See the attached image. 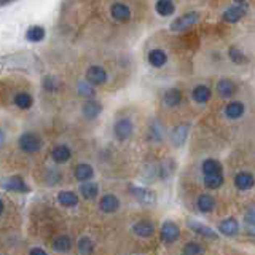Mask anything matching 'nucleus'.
<instances>
[{
    "label": "nucleus",
    "instance_id": "f257e3e1",
    "mask_svg": "<svg viewBox=\"0 0 255 255\" xmlns=\"http://www.w3.org/2000/svg\"><path fill=\"white\" fill-rule=\"evenodd\" d=\"M18 145L21 148V152H24L27 155L37 153L43 147V140L35 132H24L21 134V137L18 139Z\"/></svg>",
    "mask_w": 255,
    "mask_h": 255
},
{
    "label": "nucleus",
    "instance_id": "f03ea898",
    "mask_svg": "<svg viewBox=\"0 0 255 255\" xmlns=\"http://www.w3.org/2000/svg\"><path fill=\"white\" fill-rule=\"evenodd\" d=\"M132 134H134V125L129 118H122L113 125V136H115L120 142H125Z\"/></svg>",
    "mask_w": 255,
    "mask_h": 255
},
{
    "label": "nucleus",
    "instance_id": "7ed1b4c3",
    "mask_svg": "<svg viewBox=\"0 0 255 255\" xmlns=\"http://www.w3.org/2000/svg\"><path fill=\"white\" fill-rule=\"evenodd\" d=\"M198 21H200V15L195 11L191 13H185V15H182L180 18L174 19L171 23V31L172 32H182V31H187L190 27H193Z\"/></svg>",
    "mask_w": 255,
    "mask_h": 255
},
{
    "label": "nucleus",
    "instance_id": "20e7f679",
    "mask_svg": "<svg viewBox=\"0 0 255 255\" xmlns=\"http://www.w3.org/2000/svg\"><path fill=\"white\" fill-rule=\"evenodd\" d=\"M160 236H161V241L165 244H172L179 239L180 230L174 222H165L161 226V230H160Z\"/></svg>",
    "mask_w": 255,
    "mask_h": 255
},
{
    "label": "nucleus",
    "instance_id": "39448f33",
    "mask_svg": "<svg viewBox=\"0 0 255 255\" xmlns=\"http://www.w3.org/2000/svg\"><path fill=\"white\" fill-rule=\"evenodd\" d=\"M2 188L8 191H15V193H27L29 191V187H27V183L21 175L8 177V179L2 182Z\"/></svg>",
    "mask_w": 255,
    "mask_h": 255
},
{
    "label": "nucleus",
    "instance_id": "423d86ee",
    "mask_svg": "<svg viewBox=\"0 0 255 255\" xmlns=\"http://www.w3.org/2000/svg\"><path fill=\"white\" fill-rule=\"evenodd\" d=\"M86 82L89 85H104L107 82V72H105V69L101 67V66H91L88 70H86Z\"/></svg>",
    "mask_w": 255,
    "mask_h": 255
},
{
    "label": "nucleus",
    "instance_id": "0eeeda50",
    "mask_svg": "<svg viewBox=\"0 0 255 255\" xmlns=\"http://www.w3.org/2000/svg\"><path fill=\"white\" fill-rule=\"evenodd\" d=\"M244 15H246V6L241 5V3H238V5H235V6H230V8H226V10L223 11V16H222V18H223L225 23L235 24V23H238V21L243 19Z\"/></svg>",
    "mask_w": 255,
    "mask_h": 255
},
{
    "label": "nucleus",
    "instance_id": "6e6552de",
    "mask_svg": "<svg viewBox=\"0 0 255 255\" xmlns=\"http://www.w3.org/2000/svg\"><path fill=\"white\" fill-rule=\"evenodd\" d=\"M129 191H131V195L136 198L139 203H142V204H153L155 201H157V196H155L153 191L148 190V188L131 187Z\"/></svg>",
    "mask_w": 255,
    "mask_h": 255
},
{
    "label": "nucleus",
    "instance_id": "1a4fd4ad",
    "mask_svg": "<svg viewBox=\"0 0 255 255\" xmlns=\"http://www.w3.org/2000/svg\"><path fill=\"white\" fill-rule=\"evenodd\" d=\"M99 209L105 212V214H113V212L120 209V200L115 195H105L99 201Z\"/></svg>",
    "mask_w": 255,
    "mask_h": 255
},
{
    "label": "nucleus",
    "instance_id": "9d476101",
    "mask_svg": "<svg viewBox=\"0 0 255 255\" xmlns=\"http://www.w3.org/2000/svg\"><path fill=\"white\" fill-rule=\"evenodd\" d=\"M110 15L118 23H126L131 19V10L125 3H113L110 6Z\"/></svg>",
    "mask_w": 255,
    "mask_h": 255
},
{
    "label": "nucleus",
    "instance_id": "9b49d317",
    "mask_svg": "<svg viewBox=\"0 0 255 255\" xmlns=\"http://www.w3.org/2000/svg\"><path fill=\"white\" fill-rule=\"evenodd\" d=\"M238 91V86L235 82H231L230 79H222L217 83V93L223 99H230L231 96H235Z\"/></svg>",
    "mask_w": 255,
    "mask_h": 255
},
{
    "label": "nucleus",
    "instance_id": "f8f14e48",
    "mask_svg": "<svg viewBox=\"0 0 255 255\" xmlns=\"http://www.w3.org/2000/svg\"><path fill=\"white\" fill-rule=\"evenodd\" d=\"M132 231L139 238H150L155 233V225L148 220H139L132 225Z\"/></svg>",
    "mask_w": 255,
    "mask_h": 255
},
{
    "label": "nucleus",
    "instance_id": "ddd939ff",
    "mask_svg": "<svg viewBox=\"0 0 255 255\" xmlns=\"http://www.w3.org/2000/svg\"><path fill=\"white\" fill-rule=\"evenodd\" d=\"M218 231H220L223 236H228V238L236 236L239 233V223L236 218L233 217L225 218V220H222L220 225H218Z\"/></svg>",
    "mask_w": 255,
    "mask_h": 255
},
{
    "label": "nucleus",
    "instance_id": "4468645a",
    "mask_svg": "<svg viewBox=\"0 0 255 255\" xmlns=\"http://www.w3.org/2000/svg\"><path fill=\"white\" fill-rule=\"evenodd\" d=\"M187 226H188L190 230L196 231L198 235H201V236L208 238V239H218V233L217 231H214V230L211 228V226H206V225H203L200 222H191V220H188L187 222Z\"/></svg>",
    "mask_w": 255,
    "mask_h": 255
},
{
    "label": "nucleus",
    "instance_id": "2eb2a0df",
    "mask_svg": "<svg viewBox=\"0 0 255 255\" xmlns=\"http://www.w3.org/2000/svg\"><path fill=\"white\" fill-rule=\"evenodd\" d=\"M182 91L180 89H177V88H169L165 96H163V104L166 105V107L169 109H174L177 107L180 102H182Z\"/></svg>",
    "mask_w": 255,
    "mask_h": 255
},
{
    "label": "nucleus",
    "instance_id": "dca6fc26",
    "mask_svg": "<svg viewBox=\"0 0 255 255\" xmlns=\"http://www.w3.org/2000/svg\"><path fill=\"white\" fill-rule=\"evenodd\" d=\"M51 158L58 165H64V163H67L72 158V150L67 145H58L51 150Z\"/></svg>",
    "mask_w": 255,
    "mask_h": 255
},
{
    "label": "nucleus",
    "instance_id": "f3484780",
    "mask_svg": "<svg viewBox=\"0 0 255 255\" xmlns=\"http://www.w3.org/2000/svg\"><path fill=\"white\" fill-rule=\"evenodd\" d=\"M74 175H75V179L80 180V182L89 180V179H93L94 169H93V166H91V165H88V163H80V165L75 166Z\"/></svg>",
    "mask_w": 255,
    "mask_h": 255
},
{
    "label": "nucleus",
    "instance_id": "a211bd4d",
    "mask_svg": "<svg viewBox=\"0 0 255 255\" xmlns=\"http://www.w3.org/2000/svg\"><path fill=\"white\" fill-rule=\"evenodd\" d=\"M235 187L241 191H247L254 187V175L251 172H238L235 175Z\"/></svg>",
    "mask_w": 255,
    "mask_h": 255
},
{
    "label": "nucleus",
    "instance_id": "6ab92c4d",
    "mask_svg": "<svg viewBox=\"0 0 255 255\" xmlns=\"http://www.w3.org/2000/svg\"><path fill=\"white\" fill-rule=\"evenodd\" d=\"M83 115L89 118V120H94L97 118L99 115H101V112H102V105L99 104L97 101H94V99H89V101H86V104L83 105Z\"/></svg>",
    "mask_w": 255,
    "mask_h": 255
},
{
    "label": "nucleus",
    "instance_id": "aec40b11",
    "mask_svg": "<svg viewBox=\"0 0 255 255\" xmlns=\"http://www.w3.org/2000/svg\"><path fill=\"white\" fill-rule=\"evenodd\" d=\"M244 104L243 102H239V101H233L230 104H226V107H225V115L228 117L230 120H238L244 115Z\"/></svg>",
    "mask_w": 255,
    "mask_h": 255
},
{
    "label": "nucleus",
    "instance_id": "412c9836",
    "mask_svg": "<svg viewBox=\"0 0 255 255\" xmlns=\"http://www.w3.org/2000/svg\"><path fill=\"white\" fill-rule=\"evenodd\" d=\"M166 61H168V54L160 48H155L148 53V62H150V66H153V67L160 69L165 66Z\"/></svg>",
    "mask_w": 255,
    "mask_h": 255
},
{
    "label": "nucleus",
    "instance_id": "4be33fe9",
    "mask_svg": "<svg viewBox=\"0 0 255 255\" xmlns=\"http://www.w3.org/2000/svg\"><path fill=\"white\" fill-rule=\"evenodd\" d=\"M191 96H193V99L198 104H206L212 96V91L206 85H198V86L191 91Z\"/></svg>",
    "mask_w": 255,
    "mask_h": 255
},
{
    "label": "nucleus",
    "instance_id": "5701e85b",
    "mask_svg": "<svg viewBox=\"0 0 255 255\" xmlns=\"http://www.w3.org/2000/svg\"><path fill=\"white\" fill-rule=\"evenodd\" d=\"M80 193L82 196L85 198V200H94V198L97 196L99 193V187H97V183L93 182V180H85L82 183V187H80Z\"/></svg>",
    "mask_w": 255,
    "mask_h": 255
},
{
    "label": "nucleus",
    "instance_id": "b1692460",
    "mask_svg": "<svg viewBox=\"0 0 255 255\" xmlns=\"http://www.w3.org/2000/svg\"><path fill=\"white\" fill-rule=\"evenodd\" d=\"M196 206L203 212V214H209V212H212L215 209V200L211 195L204 193V195H201L200 198H198Z\"/></svg>",
    "mask_w": 255,
    "mask_h": 255
},
{
    "label": "nucleus",
    "instance_id": "393cba45",
    "mask_svg": "<svg viewBox=\"0 0 255 255\" xmlns=\"http://www.w3.org/2000/svg\"><path fill=\"white\" fill-rule=\"evenodd\" d=\"M155 8H157V13L160 16L166 18V16H171L175 11V5H174L172 0H157Z\"/></svg>",
    "mask_w": 255,
    "mask_h": 255
},
{
    "label": "nucleus",
    "instance_id": "a878e982",
    "mask_svg": "<svg viewBox=\"0 0 255 255\" xmlns=\"http://www.w3.org/2000/svg\"><path fill=\"white\" fill-rule=\"evenodd\" d=\"M58 201L64 208H74L79 204V196H77L74 191H59Z\"/></svg>",
    "mask_w": 255,
    "mask_h": 255
},
{
    "label": "nucleus",
    "instance_id": "bb28decb",
    "mask_svg": "<svg viewBox=\"0 0 255 255\" xmlns=\"http://www.w3.org/2000/svg\"><path fill=\"white\" fill-rule=\"evenodd\" d=\"M45 27H42V26H31L29 29H27L26 32V39L32 42V43H37V42H42L45 39Z\"/></svg>",
    "mask_w": 255,
    "mask_h": 255
},
{
    "label": "nucleus",
    "instance_id": "cd10ccee",
    "mask_svg": "<svg viewBox=\"0 0 255 255\" xmlns=\"http://www.w3.org/2000/svg\"><path fill=\"white\" fill-rule=\"evenodd\" d=\"M201 171L204 175H209V174H218V172H222V166H220V163H218L217 160H204L203 161V165H201Z\"/></svg>",
    "mask_w": 255,
    "mask_h": 255
},
{
    "label": "nucleus",
    "instance_id": "c85d7f7f",
    "mask_svg": "<svg viewBox=\"0 0 255 255\" xmlns=\"http://www.w3.org/2000/svg\"><path fill=\"white\" fill-rule=\"evenodd\" d=\"M53 249L58 252H69L72 249V239L66 235H61L53 241Z\"/></svg>",
    "mask_w": 255,
    "mask_h": 255
},
{
    "label": "nucleus",
    "instance_id": "c756f323",
    "mask_svg": "<svg viewBox=\"0 0 255 255\" xmlns=\"http://www.w3.org/2000/svg\"><path fill=\"white\" fill-rule=\"evenodd\" d=\"M204 185L211 190H217L223 185V174L218 172V174H209V175H204Z\"/></svg>",
    "mask_w": 255,
    "mask_h": 255
},
{
    "label": "nucleus",
    "instance_id": "7c9ffc66",
    "mask_svg": "<svg viewBox=\"0 0 255 255\" xmlns=\"http://www.w3.org/2000/svg\"><path fill=\"white\" fill-rule=\"evenodd\" d=\"M15 104H16V107L23 109V110H27V109L32 107L34 99H32V96L29 93H18L15 96Z\"/></svg>",
    "mask_w": 255,
    "mask_h": 255
},
{
    "label": "nucleus",
    "instance_id": "2f4dec72",
    "mask_svg": "<svg viewBox=\"0 0 255 255\" xmlns=\"http://www.w3.org/2000/svg\"><path fill=\"white\" fill-rule=\"evenodd\" d=\"M79 251L82 254H91L94 251V243L91 241V238L88 236H83L80 241H79Z\"/></svg>",
    "mask_w": 255,
    "mask_h": 255
},
{
    "label": "nucleus",
    "instance_id": "473e14b6",
    "mask_svg": "<svg viewBox=\"0 0 255 255\" xmlns=\"http://www.w3.org/2000/svg\"><path fill=\"white\" fill-rule=\"evenodd\" d=\"M59 82L58 79H54V77H45V80H43V88L48 91V93H56V91L59 89Z\"/></svg>",
    "mask_w": 255,
    "mask_h": 255
},
{
    "label": "nucleus",
    "instance_id": "72a5a7b5",
    "mask_svg": "<svg viewBox=\"0 0 255 255\" xmlns=\"http://www.w3.org/2000/svg\"><path fill=\"white\" fill-rule=\"evenodd\" d=\"M201 252H203V249L198 243H188V244H185V247H183V254H187V255H196Z\"/></svg>",
    "mask_w": 255,
    "mask_h": 255
},
{
    "label": "nucleus",
    "instance_id": "f704fd0d",
    "mask_svg": "<svg viewBox=\"0 0 255 255\" xmlns=\"http://www.w3.org/2000/svg\"><path fill=\"white\" fill-rule=\"evenodd\" d=\"M230 58L233 59V62H236V64H243L246 61L244 53L239 51L238 48H230Z\"/></svg>",
    "mask_w": 255,
    "mask_h": 255
},
{
    "label": "nucleus",
    "instance_id": "c9c22d12",
    "mask_svg": "<svg viewBox=\"0 0 255 255\" xmlns=\"http://www.w3.org/2000/svg\"><path fill=\"white\" fill-rule=\"evenodd\" d=\"M79 89H80V94L86 96V97H93V96H94L93 88H89L86 83H80V85H79Z\"/></svg>",
    "mask_w": 255,
    "mask_h": 255
},
{
    "label": "nucleus",
    "instance_id": "e433bc0d",
    "mask_svg": "<svg viewBox=\"0 0 255 255\" xmlns=\"http://www.w3.org/2000/svg\"><path fill=\"white\" fill-rule=\"evenodd\" d=\"M246 222L249 223V225H254V209H249V212H247Z\"/></svg>",
    "mask_w": 255,
    "mask_h": 255
},
{
    "label": "nucleus",
    "instance_id": "4c0bfd02",
    "mask_svg": "<svg viewBox=\"0 0 255 255\" xmlns=\"http://www.w3.org/2000/svg\"><path fill=\"white\" fill-rule=\"evenodd\" d=\"M31 254L32 255H46V252L43 249H40V247H35V249H31Z\"/></svg>",
    "mask_w": 255,
    "mask_h": 255
},
{
    "label": "nucleus",
    "instance_id": "58836bf2",
    "mask_svg": "<svg viewBox=\"0 0 255 255\" xmlns=\"http://www.w3.org/2000/svg\"><path fill=\"white\" fill-rule=\"evenodd\" d=\"M3 142H5V132L0 129V147L3 145Z\"/></svg>",
    "mask_w": 255,
    "mask_h": 255
},
{
    "label": "nucleus",
    "instance_id": "ea45409f",
    "mask_svg": "<svg viewBox=\"0 0 255 255\" xmlns=\"http://www.w3.org/2000/svg\"><path fill=\"white\" fill-rule=\"evenodd\" d=\"M3 211H5V204H3V201L0 200V215L3 214Z\"/></svg>",
    "mask_w": 255,
    "mask_h": 255
},
{
    "label": "nucleus",
    "instance_id": "a19ab883",
    "mask_svg": "<svg viewBox=\"0 0 255 255\" xmlns=\"http://www.w3.org/2000/svg\"><path fill=\"white\" fill-rule=\"evenodd\" d=\"M11 2H15V0H0V5H8Z\"/></svg>",
    "mask_w": 255,
    "mask_h": 255
},
{
    "label": "nucleus",
    "instance_id": "79ce46f5",
    "mask_svg": "<svg viewBox=\"0 0 255 255\" xmlns=\"http://www.w3.org/2000/svg\"><path fill=\"white\" fill-rule=\"evenodd\" d=\"M235 2H238V3H243V2H244V0H235Z\"/></svg>",
    "mask_w": 255,
    "mask_h": 255
}]
</instances>
